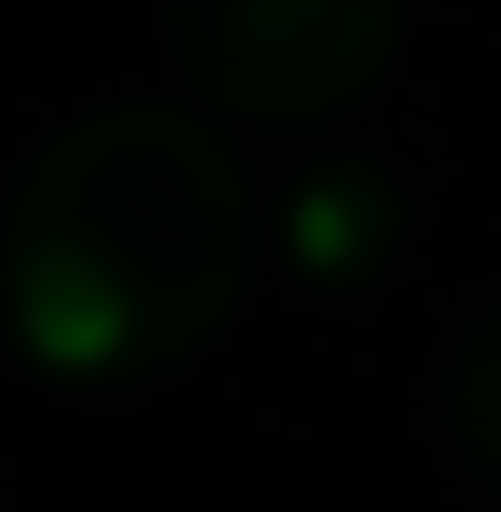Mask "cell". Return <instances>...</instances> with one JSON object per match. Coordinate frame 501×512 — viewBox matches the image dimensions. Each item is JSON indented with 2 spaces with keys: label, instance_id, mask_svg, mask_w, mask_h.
I'll return each instance as SVG.
<instances>
[{
  "label": "cell",
  "instance_id": "obj_1",
  "mask_svg": "<svg viewBox=\"0 0 501 512\" xmlns=\"http://www.w3.org/2000/svg\"><path fill=\"white\" fill-rule=\"evenodd\" d=\"M251 284V175L186 109H109L44 142L11 197L0 295L44 371H153L207 349Z\"/></svg>",
  "mask_w": 501,
  "mask_h": 512
},
{
  "label": "cell",
  "instance_id": "obj_2",
  "mask_svg": "<svg viewBox=\"0 0 501 512\" xmlns=\"http://www.w3.org/2000/svg\"><path fill=\"white\" fill-rule=\"evenodd\" d=\"M403 0H164L186 88L251 120H327L393 66Z\"/></svg>",
  "mask_w": 501,
  "mask_h": 512
},
{
  "label": "cell",
  "instance_id": "obj_3",
  "mask_svg": "<svg viewBox=\"0 0 501 512\" xmlns=\"http://www.w3.org/2000/svg\"><path fill=\"white\" fill-rule=\"evenodd\" d=\"M284 240H295V262L316 273V284L371 273V262L393 251V197H382V175H360V164L305 175L295 197H284Z\"/></svg>",
  "mask_w": 501,
  "mask_h": 512
},
{
  "label": "cell",
  "instance_id": "obj_4",
  "mask_svg": "<svg viewBox=\"0 0 501 512\" xmlns=\"http://www.w3.org/2000/svg\"><path fill=\"white\" fill-rule=\"evenodd\" d=\"M447 436H458V458L501 491V306H480V327L458 338V371H447Z\"/></svg>",
  "mask_w": 501,
  "mask_h": 512
}]
</instances>
